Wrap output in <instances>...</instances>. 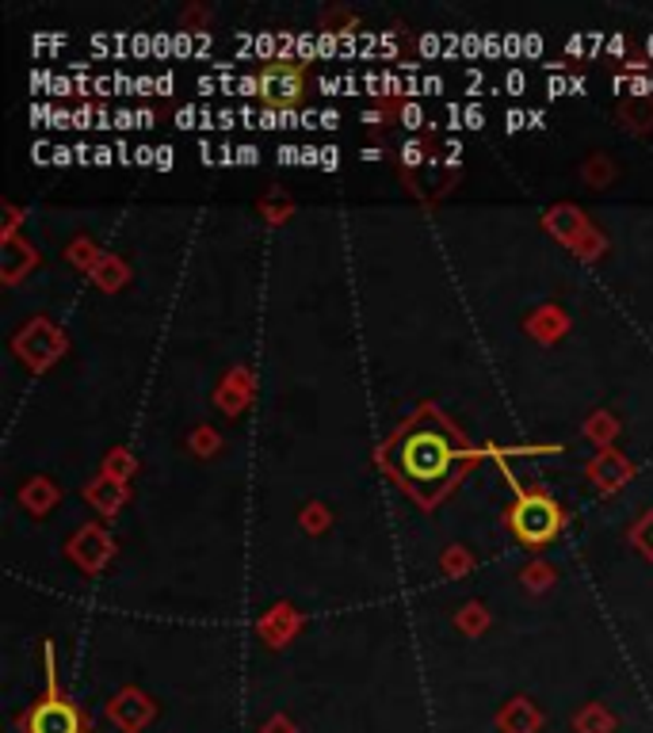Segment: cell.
<instances>
[{
  "label": "cell",
  "instance_id": "52a82bcc",
  "mask_svg": "<svg viewBox=\"0 0 653 733\" xmlns=\"http://www.w3.org/2000/svg\"><path fill=\"white\" fill-rule=\"evenodd\" d=\"M20 497H24V505L27 508H35V512H42V508H50L54 505V485L47 482V477H35L32 485H24V493H20Z\"/></svg>",
  "mask_w": 653,
  "mask_h": 733
},
{
  "label": "cell",
  "instance_id": "7a4b0ae2",
  "mask_svg": "<svg viewBox=\"0 0 653 733\" xmlns=\"http://www.w3.org/2000/svg\"><path fill=\"white\" fill-rule=\"evenodd\" d=\"M562 527V512L558 505H554L551 497H543V493H528V497L516 500L513 508V531L520 543L528 546H546L554 535H558Z\"/></svg>",
  "mask_w": 653,
  "mask_h": 733
},
{
  "label": "cell",
  "instance_id": "8992f818",
  "mask_svg": "<svg viewBox=\"0 0 653 733\" xmlns=\"http://www.w3.org/2000/svg\"><path fill=\"white\" fill-rule=\"evenodd\" d=\"M627 474H630V470H627V462H623L619 455H600V462L592 467V477H596L600 485H607V489H612V485H619Z\"/></svg>",
  "mask_w": 653,
  "mask_h": 733
},
{
  "label": "cell",
  "instance_id": "4fadbf2b",
  "mask_svg": "<svg viewBox=\"0 0 653 733\" xmlns=\"http://www.w3.org/2000/svg\"><path fill=\"white\" fill-rule=\"evenodd\" d=\"M543 577H546V570H531V573H528V581H531V588H539V585H546V581H543Z\"/></svg>",
  "mask_w": 653,
  "mask_h": 733
},
{
  "label": "cell",
  "instance_id": "ba28073f",
  "mask_svg": "<svg viewBox=\"0 0 653 733\" xmlns=\"http://www.w3.org/2000/svg\"><path fill=\"white\" fill-rule=\"evenodd\" d=\"M577 226L584 229V222L577 219V214L569 211V207H558V211L546 214V229H554V234L566 237V241H574V229H577Z\"/></svg>",
  "mask_w": 653,
  "mask_h": 733
},
{
  "label": "cell",
  "instance_id": "7c38bea8",
  "mask_svg": "<svg viewBox=\"0 0 653 733\" xmlns=\"http://www.w3.org/2000/svg\"><path fill=\"white\" fill-rule=\"evenodd\" d=\"M303 523L310 531H321L325 527V512H321V508H310V512H303Z\"/></svg>",
  "mask_w": 653,
  "mask_h": 733
},
{
  "label": "cell",
  "instance_id": "9c48e42d",
  "mask_svg": "<svg viewBox=\"0 0 653 733\" xmlns=\"http://www.w3.org/2000/svg\"><path fill=\"white\" fill-rule=\"evenodd\" d=\"M88 500H100L103 512H115L119 500H123V489H115L111 482H100V485H93V489H88Z\"/></svg>",
  "mask_w": 653,
  "mask_h": 733
},
{
  "label": "cell",
  "instance_id": "6da1fadb",
  "mask_svg": "<svg viewBox=\"0 0 653 733\" xmlns=\"http://www.w3.org/2000/svg\"><path fill=\"white\" fill-rule=\"evenodd\" d=\"M459 447L447 432L440 428H417L397 447V470L402 477L420 493V497H440L447 482L459 470Z\"/></svg>",
  "mask_w": 653,
  "mask_h": 733
},
{
  "label": "cell",
  "instance_id": "3957f363",
  "mask_svg": "<svg viewBox=\"0 0 653 733\" xmlns=\"http://www.w3.org/2000/svg\"><path fill=\"white\" fill-rule=\"evenodd\" d=\"M27 733H85V718L73 707L65 695H58V687L50 684L47 699H39L32 707V715L24 718Z\"/></svg>",
  "mask_w": 653,
  "mask_h": 733
},
{
  "label": "cell",
  "instance_id": "8fae6325",
  "mask_svg": "<svg viewBox=\"0 0 653 733\" xmlns=\"http://www.w3.org/2000/svg\"><path fill=\"white\" fill-rule=\"evenodd\" d=\"M634 543L642 546L645 555L653 558V512L645 515V520H642V523H638V527H634Z\"/></svg>",
  "mask_w": 653,
  "mask_h": 733
},
{
  "label": "cell",
  "instance_id": "5b68a950",
  "mask_svg": "<svg viewBox=\"0 0 653 733\" xmlns=\"http://www.w3.org/2000/svg\"><path fill=\"white\" fill-rule=\"evenodd\" d=\"M70 550H73V558L85 566V570H100V566L111 558V538L103 535L100 527H85L77 538H73Z\"/></svg>",
  "mask_w": 653,
  "mask_h": 733
},
{
  "label": "cell",
  "instance_id": "30bf717a",
  "mask_svg": "<svg viewBox=\"0 0 653 733\" xmlns=\"http://www.w3.org/2000/svg\"><path fill=\"white\" fill-rule=\"evenodd\" d=\"M4 252H9V257H4V279H20V268L24 264H35V252H20L16 257V245H4Z\"/></svg>",
  "mask_w": 653,
  "mask_h": 733
},
{
  "label": "cell",
  "instance_id": "277c9868",
  "mask_svg": "<svg viewBox=\"0 0 653 733\" xmlns=\"http://www.w3.org/2000/svg\"><path fill=\"white\" fill-rule=\"evenodd\" d=\"M260 92H264V100L272 103L275 111L295 108V103L303 100V70L287 62L264 65V73H260Z\"/></svg>",
  "mask_w": 653,
  "mask_h": 733
}]
</instances>
